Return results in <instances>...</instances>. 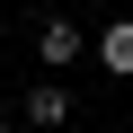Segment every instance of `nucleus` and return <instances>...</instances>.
<instances>
[{
    "label": "nucleus",
    "instance_id": "1",
    "mask_svg": "<svg viewBox=\"0 0 133 133\" xmlns=\"http://www.w3.org/2000/svg\"><path fill=\"white\" fill-rule=\"evenodd\" d=\"M80 53H89V36H80L71 18H44V27H36V62H44V71H62V62H80Z\"/></svg>",
    "mask_w": 133,
    "mask_h": 133
},
{
    "label": "nucleus",
    "instance_id": "2",
    "mask_svg": "<svg viewBox=\"0 0 133 133\" xmlns=\"http://www.w3.org/2000/svg\"><path fill=\"white\" fill-rule=\"evenodd\" d=\"M89 53L107 62V71H115V80H133V18H115V27H107V36L89 44Z\"/></svg>",
    "mask_w": 133,
    "mask_h": 133
},
{
    "label": "nucleus",
    "instance_id": "3",
    "mask_svg": "<svg viewBox=\"0 0 133 133\" xmlns=\"http://www.w3.org/2000/svg\"><path fill=\"white\" fill-rule=\"evenodd\" d=\"M62 115H71V98H62L53 80H44V89H27V124H62Z\"/></svg>",
    "mask_w": 133,
    "mask_h": 133
},
{
    "label": "nucleus",
    "instance_id": "4",
    "mask_svg": "<svg viewBox=\"0 0 133 133\" xmlns=\"http://www.w3.org/2000/svg\"><path fill=\"white\" fill-rule=\"evenodd\" d=\"M0 133H9V115H0Z\"/></svg>",
    "mask_w": 133,
    "mask_h": 133
}]
</instances>
